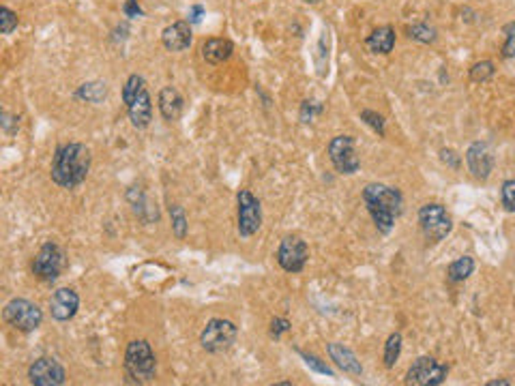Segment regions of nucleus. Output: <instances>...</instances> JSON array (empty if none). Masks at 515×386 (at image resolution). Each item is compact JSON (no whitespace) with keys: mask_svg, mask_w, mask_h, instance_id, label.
Masks as SVG:
<instances>
[{"mask_svg":"<svg viewBox=\"0 0 515 386\" xmlns=\"http://www.w3.org/2000/svg\"><path fill=\"white\" fill-rule=\"evenodd\" d=\"M90 151L86 144L69 142L56 149L54 161H52V181L62 189H76L80 187L90 170Z\"/></svg>","mask_w":515,"mask_h":386,"instance_id":"obj_1","label":"nucleus"},{"mask_svg":"<svg viewBox=\"0 0 515 386\" xmlns=\"http://www.w3.org/2000/svg\"><path fill=\"white\" fill-rule=\"evenodd\" d=\"M363 202L367 206V213L371 215L376 228L380 234H389L395 226V219L404 210V198L399 189L383 185V183H369L363 189Z\"/></svg>","mask_w":515,"mask_h":386,"instance_id":"obj_2","label":"nucleus"},{"mask_svg":"<svg viewBox=\"0 0 515 386\" xmlns=\"http://www.w3.org/2000/svg\"><path fill=\"white\" fill-rule=\"evenodd\" d=\"M123 101L127 105L129 120L135 129H146L153 120V103L142 76H129L123 88Z\"/></svg>","mask_w":515,"mask_h":386,"instance_id":"obj_3","label":"nucleus"},{"mask_svg":"<svg viewBox=\"0 0 515 386\" xmlns=\"http://www.w3.org/2000/svg\"><path fill=\"white\" fill-rule=\"evenodd\" d=\"M125 373L129 382H135V384H146L157 378V359L153 354V347L149 341L135 339L127 345Z\"/></svg>","mask_w":515,"mask_h":386,"instance_id":"obj_4","label":"nucleus"},{"mask_svg":"<svg viewBox=\"0 0 515 386\" xmlns=\"http://www.w3.org/2000/svg\"><path fill=\"white\" fill-rule=\"evenodd\" d=\"M3 318L9 326L22 333H32L37 331L43 322V311L39 309L37 303L26 301V298H11L5 309H3Z\"/></svg>","mask_w":515,"mask_h":386,"instance_id":"obj_5","label":"nucleus"},{"mask_svg":"<svg viewBox=\"0 0 515 386\" xmlns=\"http://www.w3.org/2000/svg\"><path fill=\"white\" fill-rule=\"evenodd\" d=\"M419 226L430 242H440L453 230V219L442 204H423L419 208Z\"/></svg>","mask_w":515,"mask_h":386,"instance_id":"obj_6","label":"nucleus"},{"mask_svg":"<svg viewBox=\"0 0 515 386\" xmlns=\"http://www.w3.org/2000/svg\"><path fill=\"white\" fill-rule=\"evenodd\" d=\"M236 337H238V329L234 322L224 320V318H213V320L206 322L204 331L200 333V343L206 352L219 354V352H226V350L232 347Z\"/></svg>","mask_w":515,"mask_h":386,"instance_id":"obj_7","label":"nucleus"},{"mask_svg":"<svg viewBox=\"0 0 515 386\" xmlns=\"http://www.w3.org/2000/svg\"><path fill=\"white\" fill-rule=\"evenodd\" d=\"M236 204H238V234H240V238H249L262 226L260 200L252 191L240 189L236 195Z\"/></svg>","mask_w":515,"mask_h":386,"instance_id":"obj_8","label":"nucleus"},{"mask_svg":"<svg viewBox=\"0 0 515 386\" xmlns=\"http://www.w3.org/2000/svg\"><path fill=\"white\" fill-rule=\"evenodd\" d=\"M329 159L339 174H355L361 167V159L355 151V137L337 135L329 142Z\"/></svg>","mask_w":515,"mask_h":386,"instance_id":"obj_9","label":"nucleus"},{"mask_svg":"<svg viewBox=\"0 0 515 386\" xmlns=\"http://www.w3.org/2000/svg\"><path fill=\"white\" fill-rule=\"evenodd\" d=\"M449 365L438 363L434 357H419L406 373V384L415 386H438L446 380Z\"/></svg>","mask_w":515,"mask_h":386,"instance_id":"obj_10","label":"nucleus"},{"mask_svg":"<svg viewBox=\"0 0 515 386\" xmlns=\"http://www.w3.org/2000/svg\"><path fill=\"white\" fill-rule=\"evenodd\" d=\"M64 268V254L62 249L58 247L56 242L48 240L43 247L37 251L32 260V273L34 277H39L41 282H54V279L60 277Z\"/></svg>","mask_w":515,"mask_h":386,"instance_id":"obj_11","label":"nucleus"},{"mask_svg":"<svg viewBox=\"0 0 515 386\" xmlns=\"http://www.w3.org/2000/svg\"><path fill=\"white\" fill-rule=\"evenodd\" d=\"M277 264L286 270V273H301L309 260V247L307 242L301 236H286L280 242L277 249Z\"/></svg>","mask_w":515,"mask_h":386,"instance_id":"obj_12","label":"nucleus"},{"mask_svg":"<svg viewBox=\"0 0 515 386\" xmlns=\"http://www.w3.org/2000/svg\"><path fill=\"white\" fill-rule=\"evenodd\" d=\"M28 380L34 386H60L67 382V371L56 359L41 357L30 365Z\"/></svg>","mask_w":515,"mask_h":386,"instance_id":"obj_13","label":"nucleus"},{"mask_svg":"<svg viewBox=\"0 0 515 386\" xmlns=\"http://www.w3.org/2000/svg\"><path fill=\"white\" fill-rule=\"evenodd\" d=\"M466 163L476 181H488L494 170V153L486 142H472L466 151Z\"/></svg>","mask_w":515,"mask_h":386,"instance_id":"obj_14","label":"nucleus"},{"mask_svg":"<svg viewBox=\"0 0 515 386\" xmlns=\"http://www.w3.org/2000/svg\"><path fill=\"white\" fill-rule=\"evenodd\" d=\"M80 309V296L71 288H58L50 296V313L56 322H69Z\"/></svg>","mask_w":515,"mask_h":386,"instance_id":"obj_15","label":"nucleus"},{"mask_svg":"<svg viewBox=\"0 0 515 386\" xmlns=\"http://www.w3.org/2000/svg\"><path fill=\"white\" fill-rule=\"evenodd\" d=\"M327 352H329L331 361L335 363V367L341 369L346 375H352V378L363 375V365H361V361L357 359V354L352 352L350 347L341 345V343H329Z\"/></svg>","mask_w":515,"mask_h":386,"instance_id":"obj_16","label":"nucleus"},{"mask_svg":"<svg viewBox=\"0 0 515 386\" xmlns=\"http://www.w3.org/2000/svg\"><path fill=\"white\" fill-rule=\"evenodd\" d=\"M191 37L193 34L189 22H174L161 32V43L170 52H183L191 46Z\"/></svg>","mask_w":515,"mask_h":386,"instance_id":"obj_17","label":"nucleus"},{"mask_svg":"<svg viewBox=\"0 0 515 386\" xmlns=\"http://www.w3.org/2000/svg\"><path fill=\"white\" fill-rule=\"evenodd\" d=\"M185 108V99L174 86H163L159 92V112L167 123H174L181 118Z\"/></svg>","mask_w":515,"mask_h":386,"instance_id":"obj_18","label":"nucleus"},{"mask_svg":"<svg viewBox=\"0 0 515 386\" xmlns=\"http://www.w3.org/2000/svg\"><path fill=\"white\" fill-rule=\"evenodd\" d=\"M365 46L373 54H391L393 48H395V30H393V26L376 28L365 39Z\"/></svg>","mask_w":515,"mask_h":386,"instance_id":"obj_19","label":"nucleus"},{"mask_svg":"<svg viewBox=\"0 0 515 386\" xmlns=\"http://www.w3.org/2000/svg\"><path fill=\"white\" fill-rule=\"evenodd\" d=\"M234 52V46L230 39H209L202 46V58L211 64H219L228 60Z\"/></svg>","mask_w":515,"mask_h":386,"instance_id":"obj_20","label":"nucleus"},{"mask_svg":"<svg viewBox=\"0 0 515 386\" xmlns=\"http://www.w3.org/2000/svg\"><path fill=\"white\" fill-rule=\"evenodd\" d=\"M474 273V260L470 256H462L458 258L455 262L449 264V268H446V277H449L451 284H462L466 282V279Z\"/></svg>","mask_w":515,"mask_h":386,"instance_id":"obj_21","label":"nucleus"},{"mask_svg":"<svg viewBox=\"0 0 515 386\" xmlns=\"http://www.w3.org/2000/svg\"><path fill=\"white\" fill-rule=\"evenodd\" d=\"M401 335L399 333H391L389 335V339H387V343H385V354H383V359H385V367L387 369H393L395 367V363L399 361V354H401Z\"/></svg>","mask_w":515,"mask_h":386,"instance_id":"obj_22","label":"nucleus"},{"mask_svg":"<svg viewBox=\"0 0 515 386\" xmlns=\"http://www.w3.org/2000/svg\"><path fill=\"white\" fill-rule=\"evenodd\" d=\"M170 217H172V232H174V236H177L179 240H183V238L187 236V228H189L187 215H185L183 206L172 204V206H170Z\"/></svg>","mask_w":515,"mask_h":386,"instance_id":"obj_23","label":"nucleus"},{"mask_svg":"<svg viewBox=\"0 0 515 386\" xmlns=\"http://www.w3.org/2000/svg\"><path fill=\"white\" fill-rule=\"evenodd\" d=\"M106 95H108V86L101 82H88L78 90V97L88 103H99L101 99H106Z\"/></svg>","mask_w":515,"mask_h":386,"instance_id":"obj_24","label":"nucleus"},{"mask_svg":"<svg viewBox=\"0 0 515 386\" xmlns=\"http://www.w3.org/2000/svg\"><path fill=\"white\" fill-rule=\"evenodd\" d=\"M494 74H496V67L492 60H481V62H474L470 67V80L476 84H483V82L492 80Z\"/></svg>","mask_w":515,"mask_h":386,"instance_id":"obj_25","label":"nucleus"},{"mask_svg":"<svg viewBox=\"0 0 515 386\" xmlns=\"http://www.w3.org/2000/svg\"><path fill=\"white\" fill-rule=\"evenodd\" d=\"M408 37L421 41V43H434L436 41V30L427 24H415L408 28Z\"/></svg>","mask_w":515,"mask_h":386,"instance_id":"obj_26","label":"nucleus"},{"mask_svg":"<svg viewBox=\"0 0 515 386\" xmlns=\"http://www.w3.org/2000/svg\"><path fill=\"white\" fill-rule=\"evenodd\" d=\"M20 24L18 13H13L9 7H0V32L3 34H11Z\"/></svg>","mask_w":515,"mask_h":386,"instance_id":"obj_27","label":"nucleus"},{"mask_svg":"<svg viewBox=\"0 0 515 386\" xmlns=\"http://www.w3.org/2000/svg\"><path fill=\"white\" fill-rule=\"evenodd\" d=\"M361 120L363 123H367L378 135H380V137H385V116L383 114H378V112H373V110H363L361 112Z\"/></svg>","mask_w":515,"mask_h":386,"instance_id":"obj_28","label":"nucleus"},{"mask_svg":"<svg viewBox=\"0 0 515 386\" xmlns=\"http://www.w3.org/2000/svg\"><path fill=\"white\" fill-rule=\"evenodd\" d=\"M298 357H301V359L305 361V365H307L309 369H314L316 373H322V375H331V378L335 375V373H333V369H331V367H329L327 363H322V361H320L318 357H314V354H307V352H303V350H298Z\"/></svg>","mask_w":515,"mask_h":386,"instance_id":"obj_29","label":"nucleus"},{"mask_svg":"<svg viewBox=\"0 0 515 386\" xmlns=\"http://www.w3.org/2000/svg\"><path fill=\"white\" fill-rule=\"evenodd\" d=\"M504 32V46H502V58L515 56V22H507L502 26Z\"/></svg>","mask_w":515,"mask_h":386,"instance_id":"obj_30","label":"nucleus"},{"mask_svg":"<svg viewBox=\"0 0 515 386\" xmlns=\"http://www.w3.org/2000/svg\"><path fill=\"white\" fill-rule=\"evenodd\" d=\"M500 198H502V206L507 213H515V179H509L502 183Z\"/></svg>","mask_w":515,"mask_h":386,"instance_id":"obj_31","label":"nucleus"},{"mask_svg":"<svg viewBox=\"0 0 515 386\" xmlns=\"http://www.w3.org/2000/svg\"><path fill=\"white\" fill-rule=\"evenodd\" d=\"M292 329V324H290V320H286V318H275L273 322H270V337L273 339H280L284 333H288Z\"/></svg>","mask_w":515,"mask_h":386,"instance_id":"obj_32","label":"nucleus"},{"mask_svg":"<svg viewBox=\"0 0 515 386\" xmlns=\"http://www.w3.org/2000/svg\"><path fill=\"white\" fill-rule=\"evenodd\" d=\"M314 112L320 114L322 112V105H314V101H303V108H301V120L303 123H309L314 118Z\"/></svg>","mask_w":515,"mask_h":386,"instance_id":"obj_33","label":"nucleus"},{"mask_svg":"<svg viewBox=\"0 0 515 386\" xmlns=\"http://www.w3.org/2000/svg\"><path fill=\"white\" fill-rule=\"evenodd\" d=\"M440 159H442V163H446V165L453 167V170H460V165H462L460 155L455 151H451V149H442L440 151Z\"/></svg>","mask_w":515,"mask_h":386,"instance_id":"obj_34","label":"nucleus"},{"mask_svg":"<svg viewBox=\"0 0 515 386\" xmlns=\"http://www.w3.org/2000/svg\"><path fill=\"white\" fill-rule=\"evenodd\" d=\"M123 11L127 18H140L142 15V9H140V5H137V0H127Z\"/></svg>","mask_w":515,"mask_h":386,"instance_id":"obj_35","label":"nucleus"},{"mask_svg":"<svg viewBox=\"0 0 515 386\" xmlns=\"http://www.w3.org/2000/svg\"><path fill=\"white\" fill-rule=\"evenodd\" d=\"M204 13V9L200 7V5H195V7H191V13H189V20L191 22H200V15Z\"/></svg>","mask_w":515,"mask_h":386,"instance_id":"obj_36","label":"nucleus"},{"mask_svg":"<svg viewBox=\"0 0 515 386\" xmlns=\"http://www.w3.org/2000/svg\"><path fill=\"white\" fill-rule=\"evenodd\" d=\"M488 386H511V382L509 380H492V382H488Z\"/></svg>","mask_w":515,"mask_h":386,"instance_id":"obj_37","label":"nucleus"},{"mask_svg":"<svg viewBox=\"0 0 515 386\" xmlns=\"http://www.w3.org/2000/svg\"><path fill=\"white\" fill-rule=\"evenodd\" d=\"M305 3H312V5H316V3H320V0H305Z\"/></svg>","mask_w":515,"mask_h":386,"instance_id":"obj_38","label":"nucleus"}]
</instances>
